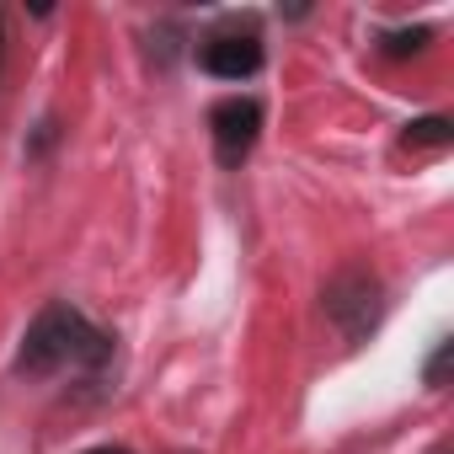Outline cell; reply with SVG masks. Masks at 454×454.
<instances>
[{
	"label": "cell",
	"instance_id": "6da1fadb",
	"mask_svg": "<svg viewBox=\"0 0 454 454\" xmlns=\"http://www.w3.org/2000/svg\"><path fill=\"white\" fill-rule=\"evenodd\" d=\"M65 358L102 364V358H107V337H102V332H91L75 310L49 305V310L27 326L22 353H17V369H22V374H49V369H59Z\"/></svg>",
	"mask_w": 454,
	"mask_h": 454
},
{
	"label": "cell",
	"instance_id": "52a82bcc",
	"mask_svg": "<svg viewBox=\"0 0 454 454\" xmlns=\"http://www.w3.org/2000/svg\"><path fill=\"white\" fill-rule=\"evenodd\" d=\"M86 454H129V449H118V443H102V449H86Z\"/></svg>",
	"mask_w": 454,
	"mask_h": 454
},
{
	"label": "cell",
	"instance_id": "3957f363",
	"mask_svg": "<svg viewBox=\"0 0 454 454\" xmlns=\"http://www.w3.org/2000/svg\"><path fill=\"white\" fill-rule=\"evenodd\" d=\"M208 129H214V155H219V166H241L247 150H252L257 134H262V107H257L252 97H231V102L214 107Z\"/></svg>",
	"mask_w": 454,
	"mask_h": 454
},
{
	"label": "cell",
	"instance_id": "ba28073f",
	"mask_svg": "<svg viewBox=\"0 0 454 454\" xmlns=\"http://www.w3.org/2000/svg\"><path fill=\"white\" fill-rule=\"evenodd\" d=\"M438 454H449V449H438Z\"/></svg>",
	"mask_w": 454,
	"mask_h": 454
},
{
	"label": "cell",
	"instance_id": "5b68a950",
	"mask_svg": "<svg viewBox=\"0 0 454 454\" xmlns=\"http://www.w3.org/2000/svg\"><path fill=\"white\" fill-rule=\"evenodd\" d=\"M449 139H454V129H449L443 118H422V123H411V134H406V145H433V150L449 145Z\"/></svg>",
	"mask_w": 454,
	"mask_h": 454
},
{
	"label": "cell",
	"instance_id": "7a4b0ae2",
	"mask_svg": "<svg viewBox=\"0 0 454 454\" xmlns=\"http://www.w3.org/2000/svg\"><path fill=\"white\" fill-rule=\"evenodd\" d=\"M326 316H332L348 337L374 332V321H380V284H374L369 273H358V268L337 273V278L326 284Z\"/></svg>",
	"mask_w": 454,
	"mask_h": 454
},
{
	"label": "cell",
	"instance_id": "8992f818",
	"mask_svg": "<svg viewBox=\"0 0 454 454\" xmlns=\"http://www.w3.org/2000/svg\"><path fill=\"white\" fill-rule=\"evenodd\" d=\"M449 358H454V342H438V353L427 358V374H422V380H427V385H443V369H449Z\"/></svg>",
	"mask_w": 454,
	"mask_h": 454
},
{
	"label": "cell",
	"instance_id": "277c9868",
	"mask_svg": "<svg viewBox=\"0 0 454 454\" xmlns=\"http://www.w3.org/2000/svg\"><path fill=\"white\" fill-rule=\"evenodd\" d=\"M257 65H262V43L257 38H214V43H203V70L208 75H219V81H247V75H257Z\"/></svg>",
	"mask_w": 454,
	"mask_h": 454
}]
</instances>
